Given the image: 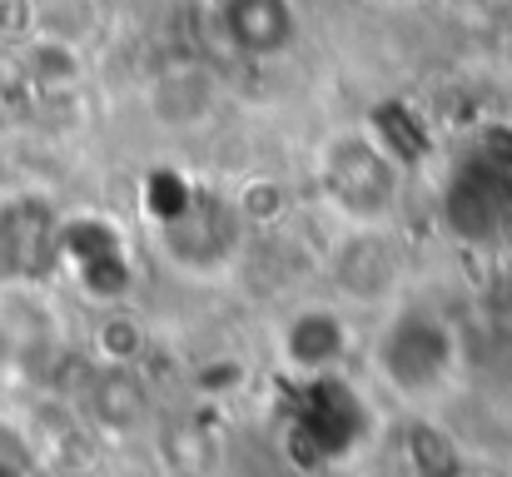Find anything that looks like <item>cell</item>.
<instances>
[{
    "label": "cell",
    "mask_w": 512,
    "mask_h": 477,
    "mask_svg": "<svg viewBox=\"0 0 512 477\" xmlns=\"http://www.w3.org/2000/svg\"><path fill=\"white\" fill-rule=\"evenodd\" d=\"M319 189L343 224H388L403 189V159L373 130H339L319 155Z\"/></svg>",
    "instance_id": "1"
},
{
    "label": "cell",
    "mask_w": 512,
    "mask_h": 477,
    "mask_svg": "<svg viewBox=\"0 0 512 477\" xmlns=\"http://www.w3.org/2000/svg\"><path fill=\"white\" fill-rule=\"evenodd\" d=\"M224 95H229L224 75L209 70L204 60H170L145 80V115L160 130L184 135V130L209 125L224 110Z\"/></svg>",
    "instance_id": "2"
},
{
    "label": "cell",
    "mask_w": 512,
    "mask_h": 477,
    "mask_svg": "<svg viewBox=\"0 0 512 477\" xmlns=\"http://www.w3.org/2000/svg\"><path fill=\"white\" fill-rule=\"evenodd\" d=\"M398 249L388 224H343L339 244L329 254V274L348 304H383L398 284Z\"/></svg>",
    "instance_id": "3"
},
{
    "label": "cell",
    "mask_w": 512,
    "mask_h": 477,
    "mask_svg": "<svg viewBox=\"0 0 512 477\" xmlns=\"http://www.w3.org/2000/svg\"><path fill=\"white\" fill-rule=\"evenodd\" d=\"M224 40L249 60H274L299 40V5L294 0H219Z\"/></svg>",
    "instance_id": "4"
},
{
    "label": "cell",
    "mask_w": 512,
    "mask_h": 477,
    "mask_svg": "<svg viewBox=\"0 0 512 477\" xmlns=\"http://www.w3.org/2000/svg\"><path fill=\"white\" fill-rule=\"evenodd\" d=\"M348 353V323L339 309L329 304H314L284 328V358L299 368V373H329Z\"/></svg>",
    "instance_id": "5"
},
{
    "label": "cell",
    "mask_w": 512,
    "mask_h": 477,
    "mask_svg": "<svg viewBox=\"0 0 512 477\" xmlns=\"http://www.w3.org/2000/svg\"><path fill=\"white\" fill-rule=\"evenodd\" d=\"M20 75L45 95L75 90L85 80V50H80V40H65L50 30H25L20 35Z\"/></svg>",
    "instance_id": "6"
},
{
    "label": "cell",
    "mask_w": 512,
    "mask_h": 477,
    "mask_svg": "<svg viewBox=\"0 0 512 477\" xmlns=\"http://www.w3.org/2000/svg\"><path fill=\"white\" fill-rule=\"evenodd\" d=\"M95 25V5L90 0H35L30 5V30H50L65 40H80Z\"/></svg>",
    "instance_id": "7"
},
{
    "label": "cell",
    "mask_w": 512,
    "mask_h": 477,
    "mask_svg": "<svg viewBox=\"0 0 512 477\" xmlns=\"http://www.w3.org/2000/svg\"><path fill=\"white\" fill-rule=\"evenodd\" d=\"M30 30V0H0V45Z\"/></svg>",
    "instance_id": "8"
}]
</instances>
